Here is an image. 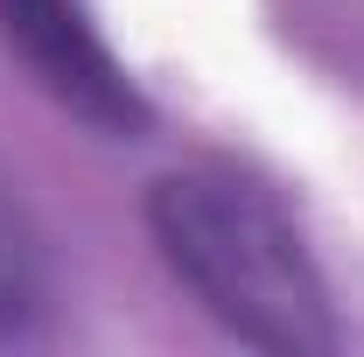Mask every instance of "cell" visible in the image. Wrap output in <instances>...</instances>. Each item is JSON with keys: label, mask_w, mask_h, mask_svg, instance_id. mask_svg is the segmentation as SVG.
Masks as SVG:
<instances>
[{"label": "cell", "mask_w": 364, "mask_h": 357, "mask_svg": "<svg viewBox=\"0 0 364 357\" xmlns=\"http://www.w3.org/2000/svg\"><path fill=\"white\" fill-rule=\"evenodd\" d=\"M147 238L161 267L225 336L273 357H322L343 343V315L294 211L259 176L189 161L147 182Z\"/></svg>", "instance_id": "obj_1"}, {"label": "cell", "mask_w": 364, "mask_h": 357, "mask_svg": "<svg viewBox=\"0 0 364 357\" xmlns=\"http://www.w3.org/2000/svg\"><path fill=\"white\" fill-rule=\"evenodd\" d=\"M0 49L56 112H70L98 140L154 134V105L112 36L98 28L91 0H0Z\"/></svg>", "instance_id": "obj_2"}]
</instances>
